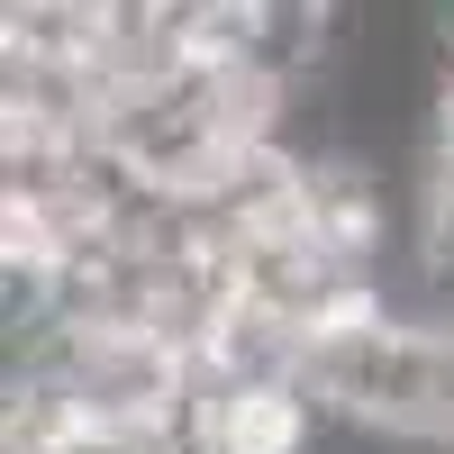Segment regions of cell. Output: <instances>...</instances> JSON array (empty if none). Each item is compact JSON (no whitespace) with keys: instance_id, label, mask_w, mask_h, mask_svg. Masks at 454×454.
<instances>
[{"instance_id":"cell-1","label":"cell","mask_w":454,"mask_h":454,"mask_svg":"<svg viewBox=\"0 0 454 454\" xmlns=\"http://www.w3.org/2000/svg\"><path fill=\"white\" fill-rule=\"evenodd\" d=\"M10 364L64 382L91 436H182L192 427V355L164 336H109V327H36L10 336Z\"/></svg>"}]
</instances>
